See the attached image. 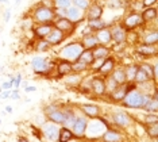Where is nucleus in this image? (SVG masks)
<instances>
[{"instance_id":"nucleus-9","label":"nucleus","mask_w":158,"mask_h":142,"mask_svg":"<svg viewBox=\"0 0 158 142\" xmlns=\"http://www.w3.org/2000/svg\"><path fill=\"white\" fill-rule=\"evenodd\" d=\"M58 131H60V126L57 123L53 122H46L41 129L42 133V138H45L46 141L49 142H57V138H58Z\"/></svg>"},{"instance_id":"nucleus-29","label":"nucleus","mask_w":158,"mask_h":142,"mask_svg":"<svg viewBox=\"0 0 158 142\" xmlns=\"http://www.w3.org/2000/svg\"><path fill=\"white\" fill-rule=\"evenodd\" d=\"M107 26V22L103 19V18H98V19H89L87 20V27L89 28V31L95 32L100 30V28L106 27Z\"/></svg>"},{"instance_id":"nucleus-33","label":"nucleus","mask_w":158,"mask_h":142,"mask_svg":"<svg viewBox=\"0 0 158 142\" xmlns=\"http://www.w3.org/2000/svg\"><path fill=\"white\" fill-rule=\"evenodd\" d=\"M93 60H95V57H93L92 49H84L81 52L80 56H78V58H77V61H80V62L88 65V67L93 62Z\"/></svg>"},{"instance_id":"nucleus-40","label":"nucleus","mask_w":158,"mask_h":142,"mask_svg":"<svg viewBox=\"0 0 158 142\" xmlns=\"http://www.w3.org/2000/svg\"><path fill=\"white\" fill-rule=\"evenodd\" d=\"M124 3H126L124 0H106L107 7L111 8V10H119V8L123 7Z\"/></svg>"},{"instance_id":"nucleus-16","label":"nucleus","mask_w":158,"mask_h":142,"mask_svg":"<svg viewBox=\"0 0 158 142\" xmlns=\"http://www.w3.org/2000/svg\"><path fill=\"white\" fill-rule=\"evenodd\" d=\"M46 41H48L49 43H50V46H58V45H61L64 41L66 39V35L64 34L61 30H58V28H56V27H53L52 28V31L49 32L48 35H46Z\"/></svg>"},{"instance_id":"nucleus-11","label":"nucleus","mask_w":158,"mask_h":142,"mask_svg":"<svg viewBox=\"0 0 158 142\" xmlns=\"http://www.w3.org/2000/svg\"><path fill=\"white\" fill-rule=\"evenodd\" d=\"M87 127H88V119L85 115H80V116H76V119H74L73 125H72L70 130L73 131L74 137L77 138H84L85 133H87Z\"/></svg>"},{"instance_id":"nucleus-60","label":"nucleus","mask_w":158,"mask_h":142,"mask_svg":"<svg viewBox=\"0 0 158 142\" xmlns=\"http://www.w3.org/2000/svg\"><path fill=\"white\" fill-rule=\"evenodd\" d=\"M0 125H2V119H0Z\"/></svg>"},{"instance_id":"nucleus-15","label":"nucleus","mask_w":158,"mask_h":142,"mask_svg":"<svg viewBox=\"0 0 158 142\" xmlns=\"http://www.w3.org/2000/svg\"><path fill=\"white\" fill-rule=\"evenodd\" d=\"M66 18L70 22H73L74 24H78L80 22H82L85 19V12L82 10H80L78 7L72 4L70 7L66 8Z\"/></svg>"},{"instance_id":"nucleus-5","label":"nucleus","mask_w":158,"mask_h":142,"mask_svg":"<svg viewBox=\"0 0 158 142\" xmlns=\"http://www.w3.org/2000/svg\"><path fill=\"white\" fill-rule=\"evenodd\" d=\"M122 26L126 28L127 32H132V31H135L136 28L145 26V22H143V19H142L141 12H135V11H132V12H128L127 15L123 18V20H122Z\"/></svg>"},{"instance_id":"nucleus-12","label":"nucleus","mask_w":158,"mask_h":142,"mask_svg":"<svg viewBox=\"0 0 158 142\" xmlns=\"http://www.w3.org/2000/svg\"><path fill=\"white\" fill-rule=\"evenodd\" d=\"M53 26L56 28H58V30H61L68 37V35H70L74 32L77 24H74L73 22H70L68 18H56L54 22H53Z\"/></svg>"},{"instance_id":"nucleus-53","label":"nucleus","mask_w":158,"mask_h":142,"mask_svg":"<svg viewBox=\"0 0 158 142\" xmlns=\"http://www.w3.org/2000/svg\"><path fill=\"white\" fill-rule=\"evenodd\" d=\"M68 142H81V138L74 137V138H72V140H70V141H68Z\"/></svg>"},{"instance_id":"nucleus-25","label":"nucleus","mask_w":158,"mask_h":142,"mask_svg":"<svg viewBox=\"0 0 158 142\" xmlns=\"http://www.w3.org/2000/svg\"><path fill=\"white\" fill-rule=\"evenodd\" d=\"M141 15H142V19L145 23H152V22H156L157 20V18H158V10H157V7H146L145 10L141 12Z\"/></svg>"},{"instance_id":"nucleus-18","label":"nucleus","mask_w":158,"mask_h":142,"mask_svg":"<svg viewBox=\"0 0 158 142\" xmlns=\"http://www.w3.org/2000/svg\"><path fill=\"white\" fill-rule=\"evenodd\" d=\"M54 27L53 23H35L33 26V34L37 39H44Z\"/></svg>"},{"instance_id":"nucleus-34","label":"nucleus","mask_w":158,"mask_h":142,"mask_svg":"<svg viewBox=\"0 0 158 142\" xmlns=\"http://www.w3.org/2000/svg\"><path fill=\"white\" fill-rule=\"evenodd\" d=\"M138 71V64H130L124 68V76H126V83H134L135 73Z\"/></svg>"},{"instance_id":"nucleus-30","label":"nucleus","mask_w":158,"mask_h":142,"mask_svg":"<svg viewBox=\"0 0 158 142\" xmlns=\"http://www.w3.org/2000/svg\"><path fill=\"white\" fill-rule=\"evenodd\" d=\"M92 53L95 58H107L108 56H111V49H110V46L98 45L92 49Z\"/></svg>"},{"instance_id":"nucleus-39","label":"nucleus","mask_w":158,"mask_h":142,"mask_svg":"<svg viewBox=\"0 0 158 142\" xmlns=\"http://www.w3.org/2000/svg\"><path fill=\"white\" fill-rule=\"evenodd\" d=\"M72 68H73V72L74 73H84V72H87L89 67L85 64L80 62V61H74V62H72Z\"/></svg>"},{"instance_id":"nucleus-3","label":"nucleus","mask_w":158,"mask_h":142,"mask_svg":"<svg viewBox=\"0 0 158 142\" xmlns=\"http://www.w3.org/2000/svg\"><path fill=\"white\" fill-rule=\"evenodd\" d=\"M56 19L54 15V8H50V7L45 6H38L37 8L33 11V15H31V20L34 23H53Z\"/></svg>"},{"instance_id":"nucleus-35","label":"nucleus","mask_w":158,"mask_h":142,"mask_svg":"<svg viewBox=\"0 0 158 142\" xmlns=\"http://www.w3.org/2000/svg\"><path fill=\"white\" fill-rule=\"evenodd\" d=\"M149 81H153V80H150L149 76H147L145 72H143L142 69L139 68V65H138V71H136L135 77H134V84L138 87V85H142V84H145V83H149Z\"/></svg>"},{"instance_id":"nucleus-26","label":"nucleus","mask_w":158,"mask_h":142,"mask_svg":"<svg viewBox=\"0 0 158 142\" xmlns=\"http://www.w3.org/2000/svg\"><path fill=\"white\" fill-rule=\"evenodd\" d=\"M82 79H84L82 77V73H74V72H72V73L64 76V83L69 87L78 88V85H80V83L82 81Z\"/></svg>"},{"instance_id":"nucleus-47","label":"nucleus","mask_w":158,"mask_h":142,"mask_svg":"<svg viewBox=\"0 0 158 142\" xmlns=\"http://www.w3.org/2000/svg\"><path fill=\"white\" fill-rule=\"evenodd\" d=\"M10 95H11V89H3L2 92H0V99L2 100L10 99Z\"/></svg>"},{"instance_id":"nucleus-7","label":"nucleus","mask_w":158,"mask_h":142,"mask_svg":"<svg viewBox=\"0 0 158 142\" xmlns=\"http://www.w3.org/2000/svg\"><path fill=\"white\" fill-rule=\"evenodd\" d=\"M45 115L48 119L57 125L64 123V108H61L58 104H49L45 107Z\"/></svg>"},{"instance_id":"nucleus-4","label":"nucleus","mask_w":158,"mask_h":142,"mask_svg":"<svg viewBox=\"0 0 158 142\" xmlns=\"http://www.w3.org/2000/svg\"><path fill=\"white\" fill-rule=\"evenodd\" d=\"M31 68L35 75L49 76L52 73V68H54V62L52 64L46 57H34L31 60Z\"/></svg>"},{"instance_id":"nucleus-23","label":"nucleus","mask_w":158,"mask_h":142,"mask_svg":"<svg viewBox=\"0 0 158 142\" xmlns=\"http://www.w3.org/2000/svg\"><path fill=\"white\" fill-rule=\"evenodd\" d=\"M102 140H103V142H122L123 138H122V134L118 131V130L110 127V129H107L106 131H103Z\"/></svg>"},{"instance_id":"nucleus-41","label":"nucleus","mask_w":158,"mask_h":142,"mask_svg":"<svg viewBox=\"0 0 158 142\" xmlns=\"http://www.w3.org/2000/svg\"><path fill=\"white\" fill-rule=\"evenodd\" d=\"M92 3V0H72V4L78 7L80 10H82L85 12L87 11V8L89 7V4Z\"/></svg>"},{"instance_id":"nucleus-51","label":"nucleus","mask_w":158,"mask_h":142,"mask_svg":"<svg viewBox=\"0 0 158 142\" xmlns=\"http://www.w3.org/2000/svg\"><path fill=\"white\" fill-rule=\"evenodd\" d=\"M41 4H42V6H45V7H50V8H54V7H53V0H42Z\"/></svg>"},{"instance_id":"nucleus-8","label":"nucleus","mask_w":158,"mask_h":142,"mask_svg":"<svg viewBox=\"0 0 158 142\" xmlns=\"http://www.w3.org/2000/svg\"><path fill=\"white\" fill-rule=\"evenodd\" d=\"M111 31V38H112V42L116 46L123 45L128 41V32L126 31V28L122 26V23H116L114 24L112 27H110Z\"/></svg>"},{"instance_id":"nucleus-42","label":"nucleus","mask_w":158,"mask_h":142,"mask_svg":"<svg viewBox=\"0 0 158 142\" xmlns=\"http://www.w3.org/2000/svg\"><path fill=\"white\" fill-rule=\"evenodd\" d=\"M72 6V0H53V7L54 8H68Z\"/></svg>"},{"instance_id":"nucleus-45","label":"nucleus","mask_w":158,"mask_h":142,"mask_svg":"<svg viewBox=\"0 0 158 142\" xmlns=\"http://www.w3.org/2000/svg\"><path fill=\"white\" fill-rule=\"evenodd\" d=\"M22 75H18L16 77H14V80H12V84H14V88H19L20 87V83H22Z\"/></svg>"},{"instance_id":"nucleus-31","label":"nucleus","mask_w":158,"mask_h":142,"mask_svg":"<svg viewBox=\"0 0 158 142\" xmlns=\"http://www.w3.org/2000/svg\"><path fill=\"white\" fill-rule=\"evenodd\" d=\"M72 138H74V134H73V131H72L69 127H66V126L60 127L58 138H57V141H58V142H68V141H70Z\"/></svg>"},{"instance_id":"nucleus-38","label":"nucleus","mask_w":158,"mask_h":142,"mask_svg":"<svg viewBox=\"0 0 158 142\" xmlns=\"http://www.w3.org/2000/svg\"><path fill=\"white\" fill-rule=\"evenodd\" d=\"M145 126V130H146V134L149 136L150 138H158V123L156 125H143Z\"/></svg>"},{"instance_id":"nucleus-48","label":"nucleus","mask_w":158,"mask_h":142,"mask_svg":"<svg viewBox=\"0 0 158 142\" xmlns=\"http://www.w3.org/2000/svg\"><path fill=\"white\" fill-rule=\"evenodd\" d=\"M158 0H142V7L146 8V7H152V6H156Z\"/></svg>"},{"instance_id":"nucleus-59","label":"nucleus","mask_w":158,"mask_h":142,"mask_svg":"<svg viewBox=\"0 0 158 142\" xmlns=\"http://www.w3.org/2000/svg\"><path fill=\"white\" fill-rule=\"evenodd\" d=\"M2 91H3V89H2V87H0V92H2Z\"/></svg>"},{"instance_id":"nucleus-54","label":"nucleus","mask_w":158,"mask_h":142,"mask_svg":"<svg viewBox=\"0 0 158 142\" xmlns=\"http://www.w3.org/2000/svg\"><path fill=\"white\" fill-rule=\"evenodd\" d=\"M18 142H28L27 138H24V137H19L18 138Z\"/></svg>"},{"instance_id":"nucleus-57","label":"nucleus","mask_w":158,"mask_h":142,"mask_svg":"<svg viewBox=\"0 0 158 142\" xmlns=\"http://www.w3.org/2000/svg\"><path fill=\"white\" fill-rule=\"evenodd\" d=\"M7 2H8V0H0V3H3V4H6Z\"/></svg>"},{"instance_id":"nucleus-24","label":"nucleus","mask_w":158,"mask_h":142,"mask_svg":"<svg viewBox=\"0 0 158 142\" xmlns=\"http://www.w3.org/2000/svg\"><path fill=\"white\" fill-rule=\"evenodd\" d=\"M80 42H81V45L84 46V49H93V47H96L99 45L98 38H96L95 32H92V31H89L87 34L82 35Z\"/></svg>"},{"instance_id":"nucleus-21","label":"nucleus","mask_w":158,"mask_h":142,"mask_svg":"<svg viewBox=\"0 0 158 142\" xmlns=\"http://www.w3.org/2000/svg\"><path fill=\"white\" fill-rule=\"evenodd\" d=\"M56 72H57V76L58 77H64V76L69 75L73 72V68H72V62H69V61L66 60H61L56 64Z\"/></svg>"},{"instance_id":"nucleus-44","label":"nucleus","mask_w":158,"mask_h":142,"mask_svg":"<svg viewBox=\"0 0 158 142\" xmlns=\"http://www.w3.org/2000/svg\"><path fill=\"white\" fill-rule=\"evenodd\" d=\"M56 18H66V10L65 8H54Z\"/></svg>"},{"instance_id":"nucleus-58","label":"nucleus","mask_w":158,"mask_h":142,"mask_svg":"<svg viewBox=\"0 0 158 142\" xmlns=\"http://www.w3.org/2000/svg\"><path fill=\"white\" fill-rule=\"evenodd\" d=\"M20 2H22V0H15V3H16V4H19Z\"/></svg>"},{"instance_id":"nucleus-46","label":"nucleus","mask_w":158,"mask_h":142,"mask_svg":"<svg viewBox=\"0 0 158 142\" xmlns=\"http://www.w3.org/2000/svg\"><path fill=\"white\" fill-rule=\"evenodd\" d=\"M10 99H11V100H18V99H20V93H19V91H18V88L11 89V95H10Z\"/></svg>"},{"instance_id":"nucleus-17","label":"nucleus","mask_w":158,"mask_h":142,"mask_svg":"<svg viewBox=\"0 0 158 142\" xmlns=\"http://www.w3.org/2000/svg\"><path fill=\"white\" fill-rule=\"evenodd\" d=\"M104 12V7L98 2H92L89 7L85 11V19H98V18H102Z\"/></svg>"},{"instance_id":"nucleus-2","label":"nucleus","mask_w":158,"mask_h":142,"mask_svg":"<svg viewBox=\"0 0 158 142\" xmlns=\"http://www.w3.org/2000/svg\"><path fill=\"white\" fill-rule=\"evenodd\" d=\"M82 50H84V46L81 45L80 41L69 42L60 50L58 57L61 60H66V61H69V62H74V61H77V58L81 54Z\"/></svg>"},{"instance_id":"nucleus-50","label":"nucleus","mask_w":158,"mask_h":142,"mask_svg":"<svg viewBox=\"0 0 158 142\" xmlns=\"http://www.w3.org/2000/svg\"><path fill=\"white\" fill-rule=\"evenodd\" d=\"M10 19H11V10H6V12H4V16H3V20H4L6 22V23H7V22H10Z\"/></svg>"},{"instance_id":"nucleus-37","label":"nucleus","mask_w":158,"mask_h":142,"mask_svg":"<svg viewBox=\"0 0 158 142\" xmlns=\"http://www.w3.org/2000/svg\"><path fill=\"white\" fill-rule=\"evenodd\" d=\"M34 49L37 50V52L45 53V52H49V50L52 49V46H50V43H49V42L44 38V39H37V42H35Z\"/></svg>"},{"instance_id":"nucleus-52","label":"nucleus","mask_w":158,"mask_h":142,"mask_svg":"<svg viewBox=\"0 0 158 142\" xmlns=\"http://www.w3.org/2000/svg\"><path fill=\"white\" fill-rule=\"evenodd\" d=\"M24 91H26V92H35V91H37V87L35 85H27V87H24Z\"/></svg>"},{"instance_id":"nucleus-10","label":"nucleus","mask_w":158,"mask_h":142,"mask_svg":"<svg viewBox=\"0 0 158 142\" xmlns=\"http://www.w3.org/2000/svg\"><path fill=\"white\" fill-rule=\"evenodd\" d=\"M112 123L119 129H126L132 123V116L124 111H115L111 114Z\"/></svg>"},{"instance_id":"nucleus-6","label":"nucleus","mask_w":158,"mask_h":142,"mask_svg":"<svg viewBox=\"0 0 158 142\" xmlns=\"http://www.w3.org/2000/svg\"><path fill=\"white\" fill-rule=\"evenodd\" d=\"M135 84L134 83H123V84H118L112 91H110L108 92V96L110 99L112 101H116V103H119L126 97V95L128 93V91L135 88Z\"/></svg>"},{"instance_id":"nucleus-43","label":"nucleus","mask_w":158,"mask_h":142,"mask_svg":"<svg viewBox=\"0 0 158 142\" xmlns=\"http://www.w3.org/2000/svg\"><path fill=\"white\" fill-rule=\"evenodd\" d=\"M158 123V115L157 114H146L145 116V125H156Z\"/></svg>"},{"instance_id":"nucleus-49","label":"nucleus","mask_w":158,"mask_h":142,"mask_svg":"<svg viewBox=\"0 0 158 142\" xmlns=\"http://www.w3.org/2000/svg\"><path fill=\"white\" fill-rule=\"evenodd\" d=\"M2 89H12L14 88V84H12V81H4V83H2Z\"/></svg>"},{"instance_id":"nucleus-19","label":"nucleus","mask_w":158,"mask_h":142,"mask_svg":"<svg viewBox=\"0 0 158 142\" xmlns=\"http://www.w3.org/2000/svg\"><path fill=\"white\" fill-rule=\"evenodd\" d=\"M95 35L99 41V45H104V46H110L112 43V38H111V31H110V27L106 26L100 30L95 31Z\"/></svg>"},{"instance_id":"nucleus-36","label":"nucleus","mask_w":158,"mask_h":142,"mask_svg":"<svg viewBox=\"0 0 158 142\" xmlns=\"http://www.w3.org/2000/svg\"><path fill=\"white\" fill-rule=\"evenodd\" d=\"M76 114H74V111L72 110V108H64V126L66 127H72V125H73L74 119H76Z\"/></svg>"},{"instance_id":"nucleus-62","label":"nucleus","mask_w":158,"mask_h":142,"mask_svg":"<svg viewBox=\"0 0 158 142\" xmlns=\"http://www.w3.org/2000/svg\"><path fill=\"white\" fill-rule=\"evenodd\" d=\"M0 43H2V42H0Z\"/></svg>"},{"instance_id":"nucleus-56","label":"nucleus","mask_w":158,"mask_h":142,"mask_svg":"<svg viewBox=\"0 0 158 142\" xmlns=\"http://www.w3.org/2000/svg\"><path fill=\"white\" fill-rule=\"evenodd\" d=\"M20 84H23V87H27V85H28V84H27V81H22Z\"/></svg>"},{"instance_id":"nucleus-14","label":"nucleus","mask_w":158,"mask_h":142,"mask_svg":"<svg viewBox=\"0 0 158 142\" xmlns=\"http://www.w3.org/2000/svg\"><path fill=\"white\" fill-rule=\"evenodd\" d=\"M135 52L141 57H156L158 53L157 45H147V43H136L135 45Z\"/></svg>"},{"instance_id":"nucleus-55","label":"nucleus","mask_w":158,"mask_h":142,"mask_svg":"<svg viewBox=\"0 0 158 142\" xmlns=\"http://www.w3.org/2000/svg\"><path fill=\"white\" fill-rule=\"evenodd\" d=\"M6 112H10V114H11V112H12V107H11V105H7V107H6Z\"/></svg>"},{"instance_id":"nucleus-1","label":"nucleus","mask_w":158,"mask_h":142,"mask_svg":"<svg viewBox=\"0 0 158 142\" xmlns=\"http://www.w3.org/2000/svg\"><path fill=\"white\" fill-rule=\"evenodd\" d=\"M152 97V95H147V93H143L141 89L132 88L128 91V93L126 95V97L122 100L124 107L127 108H143V105L146 104V101Z\"/></svg>"},{"instance_id":"nucleus-28","label":"nucleus","mask_w":158,"mask_h":142,"mask_svg":"<svg viewBox=\"0 0 158 142\" xmlns=\"http://www.w3.org/2000/svg\"><path fill=\"white\" fill-rule=\"evenodd\" d=\"M141 38H142L141 39L142 43H147V45H157V42H158V31H157V28L149 30L146 34H143Z\"/></svg>"},{"instance_id":"nucleus-13","label":"nucleus","mask_w":158,"mask_h":142,"mask_svg":"<svg viewBox=\"0 0 158 142\" xmlns=\"http://www.w3.org/2000/svg\"><path fill=\"white\" fill-rule=\"evenodd\" d=\"M91 92L98 97H102L107 93L106 89V79L100 77V76H95L91 77Z\"/></svg>"},{"instance_id":"nucleus-20","label":"nucleus","mask_w":158,"mask_h":142,"mask_svg":"<svg viewBox=\"0 0 158 142\" xmlns=\"http://www.w3.org/2000/svg\"><path fill=\"white\" fill-rule=\"evenodd\" d=\"M116 67V61H115V58L114 57H111V56H108L107 58H104V61H103V64L100 65V68L98 69L96 72H99L102 76H108L111 72L114 71V68Z\"/></svg>"},{"instance_id":"nucleus-32","label":"nucleus","mask_w":158,"mask_h":142,"mask_svg":"<svg viewBox=\"0 0 158 142\" xmlns=\"http://www.w3.org/2000/svg\"><path fill=\"white\" fill-rule=\"evenodd\" d=\"M110 76L112 77L115 81L118 83V84H123V83H126V76H124V68L122 67H115L114 71L110 73Z\"/></svg>"},{"instance_id":"nucleus-61","label":"nucleus","mask_w":158,"mask_h":142,"mask_svg":"<svg viewBox=\"0 0 158 142\" xmlns=\"http://www.w3.org/2000/svg\"><path fill=\"white\" fill-rule=\"evenodd\" d=\"M124 2H130V0H124Z\"/></svg>"},{"instance_id":"nucleus-27","label":"nucleus","mask_w":158,"mask_h":142,"mask_svg":"<svg viewBox=\"0 0 158 142\" xmlns=\"http://www.w3.org/2000/svg\"><path fill=\"white\" fill-rule=\"evenodd\" d=\"M139 65V68L142 69L145 73L149 76L150 80H153L154 83L157 81V75H158V71H157V64H154L152 65L150 62H141V64H138Z\"/></svg>"},{"instance_id":"nucleus-22","label":"nucleus","mask_w":158,"mask_h":142,"mask_svg":"<svg viewBox=\"0 0 158 142\" xmlns=\"http://www.w3.org/2000/svg\"><path fill=\"white\" fill-rule=\"evenodd\" d=\"M82 114H84L87 118H92V119H98L100 116V107L96 104H82L80 105Z\"/></svg>"}]
</instances>
